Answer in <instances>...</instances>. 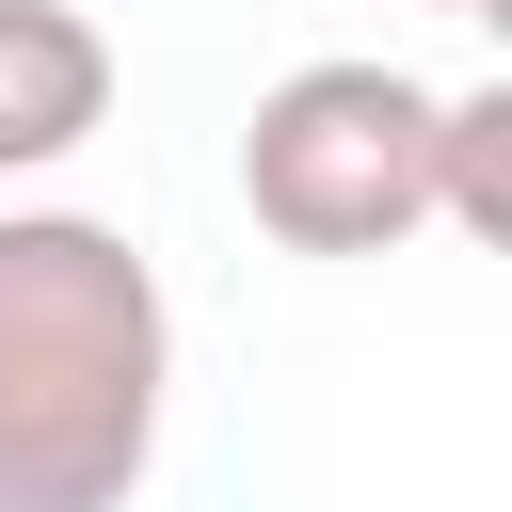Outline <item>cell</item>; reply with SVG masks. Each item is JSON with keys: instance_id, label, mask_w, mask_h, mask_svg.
I'll use <instances>...</instances> for the list:
<instances>
[{"instance_id": "obj_1", "label": "cell", "mask_w": 512, "mask_h": 512, "mask_svg": "<svg viewBox=\"0 0 512 512\" xmlns=\"http://www.w3.org/2000/svg\"><path fill=\"white\" fill-rule=\"evenodd\" d=\"M176 416L160 256L96 208H0V512H128Z\"/></svg>"}, {"instance_id": "obj_2", "label": "cell", "mask_w": 512, "mask_h": 512, "mask_svg": "<svg viewBox=\"0 0 512 512\" xmlns=\"http://www.w3.org/2000/svg\"><path fill=\"white\" fill-rule=\"evenodd\" d=\"M432 144H448V80L384 48H320L240 112V208L288 256H400L432 224Z\"/></svg>"}, {"instance_id": "obj_3", "label": "cell", "mask_w": 512, "mask_h": 512, "mask_svg": "<svg viewBox=\"0 0 512 512\" xmlns=\"http://www.w3.org/2000/svg\"><path fill=\"white\" fill-rule=\"evenodd\" d=\"M112 128V32L80 0H0V192L64 176Z\"/></svg>"}, {"instance_id": "obj_4", "label": "cell", "mask_w": 512, "mask_h": 512, "mask_svg": "<svg viewBox=\"0 0 512 512\" xmlns=\"http://www.w3.org/2000/svg\"><path fill=\"white\" fill-rule=\"evenodd\" d=\"M432 224L512 240V96H496V80H464V96H448V144H432Z\"/></svg>"}, {"instance_id": "obj_5", "label": "cell", "mask_w": 512, "mask_h": 512, "mask_svg": "<svg viewBox=\"0 0 512 512\" xmlns=\"http://www.w3.org/2000/svg\"><path fill=\"white\" fill-rule=\"evenodd\" d=\"M432 16H496V0H432Z\"/></svg>"}]
</instances>
